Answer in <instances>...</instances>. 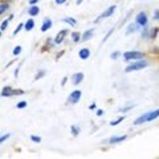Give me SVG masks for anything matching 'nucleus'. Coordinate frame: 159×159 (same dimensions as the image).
<instances>
[{
  "label": "nucleus",
  "instance_id": "obj_19",
  "mask_svg": "<svg viewBox=\"0 0 159 159\" xmlns=\"http://www.w3.org/2000/svg\"><path fill=\"white\" fill-rule=\"evenodd\" d=\"M72 37H73V41L77 43V41H80V37H81V34H80V32H73L72 33Z\"/></svg>",
  "mask_w": 159,
  "mask_h": 159
},
{
  "label": "nucleus",
  "instance_id": "obj_17",
  "mask_svg": "<svg viewBox=\"0 0 159 159\" xmlns=\"http://www.w3.org/2000/svg\"><path fill=\"white\" fill-rule=\"evenodd\" d=\"M62 21H65V23H69L72 27L76 25V20L72 19V17H65V19H62Z\"/></svg>",
  "mask_w": 159,
  "mask_h": 159
},
{
  "label": "nucleus",
  "instance_id": "obj_16",
  "mask_svg": "<svg viewBox=\"0 0 159 159\" xmlns=\"http://www.w3.org/2000/svg\"><path fill=\"white\" fill-rule=\"evenodd\" d=\"M138 24H130V25H129V28H127V31H126V33L129 34V33H131V32H135L137 29H138Z\"/></svg>",
  "mask_w": 159,
  "mask_h": 159
},
{
  "label": "nucleus",
  "instance_id": "obj_34",
  "mask_svg": "<svg viewBox=\"0 0 159 159\" xmlns=\"http://www.w3.org/2000/svg\"><path fill=\"white\" fill-rule=\"evenodd\" d=\"M15 94H24L23 90H15Z\"/></svg>",
  "mask_w": 159,
  "mask_h": 159
},
{
  "label": "nucleus",
  "instance_id": "obj_7",
  "mask_svg": "<svg viewBox=\"0 0 159 159\" xmlns=\"http://www.w3.org/2000/svg\"><path fill=\"white\" fill-rule=\"evenodd\" d=\"M114 11H116V6L109 7L105 12H102V13H101V16H99V19H106V17H109V16H111V15L114 13ZM99 19H97V20H99Z\"/></svg>",
  "mask_w": 159,
  "mask_h": 159
},
{
  "label": "nucleus",
  "instance_id": "obj_24",
  "mask_svg": "<svg viewBox=\"0 0 159 159\" xmlns=\"http://www.w3.org/2000/svg\"><path fill=\"white\" fill-rule=\"evenodd\" d=\"M24 27V24H19V25H17V28L16 29H15V32H13V34H17L19 32H20V29H21Z\"/></svg>",
  "mask_w": 159,
  "mask_h": 159
},
{
  "label": "nucleus",
  "instance_id": "obj_32",
  "mask_svg": "<svg viewBox=\"0 0 159 159\" xmlns=\"http://www.w3.org/2000/svg\"><path fill=\"white\" fill-rule=\"evenodd\" d=\"M154 19H155V20L159 19V9H157V11H155V16H154Z\"/></svg>",
  "mask_w": 159,
  "mask_h": 159
},
{
  "label": "nucleus",
  "instance_id": "obj_4",
  "mask_svg": "<svg viewBox=\"0 0 159 159\" xmlns=\"http://www.w3.org/2000/svg\"><path fill=\"white\" fill-rule=\"evenodd\" d=\"M80 98H81V90H74L69 94V98L68 101L70 103H77L80 101Z\"/></svg>",
  "mask_w": 159,
  "mask_h": 159
},
{
  "label": "nucleus",
  "instance_id": "obj_9",
  "mask_svg": "<svg viewBox=\"0 0 159 159\" xmlns=\"http://www.w3.org/2000/svg\"><path fill=\"white\" fill-rule=\"evenodd\" d=\"M78 56L81 60H86V58H89V56H90V51H89L88 48H82L81 51H80Z\"/></svg>",
  "mask_w": 159,
  "mask_h": 159
},
{
  "label": "nucleus",
  "instance_id": "obj_33",
  "mask_svg": "<svg viewBox=\"0 0 159 159\" xmlns=\"http://www.w3.org/2000/svg\"><path fill=\"white\" fill-rule=\"evenodd\" d=\"M36 3H39V0H29V4H31V6H33V4H36Z\"/></svg>",
  "mask_w": 159,
  "mask_h": 159
},
{
  "label": "nucleus",
  "instance_id": "obj_29",
  "mask_svg": "<svg viewBox=\"0 0 159 159\" xmlns=\"http://www.w3.org/2000/svg\"><path fill=\"white\" fill-rule=\"evenodd\" d=\"M111 33H113V29H111V31H109V32H107V34H106V36H105V39H103V43H105V41H106V40H107L109 37H110V34H111Z\"/></svg>",
  "mask_w": 159,
  "mask_h": 159
},
{
  "label": "nucleus",
  "instance_id": "obj_14",
  "mask_svg": "<svg viewBox=\"0 0 159 159\" xmlns=\"http://www.w3.org/2000/svg\"><path fill=\"white\" fill-rule=\"evenodd\" d=\"M33 27H34V21H33L32 19L27 20V23L24 24V28H25L27 31H32V29H33Z\"/></svg>",
  "mask_w": 159,
  "mask_h": 159
},
{
  "label": "nucleus",
  "instance_id": "obj_3",
  "mask_svg": "<svg viewBox=\"0 0 159 159\" xmlns=\"http://www.w3.org/2000/svg\"><path fill=\"white\" fill-rule=\"evenodd\" d=\"M147 66V62L146 61H135V62H133V64H130L125 70L126 72H134V70H141V69H143V68H146Z\"/></svg>",
  "mask_w": 159,
  "mask_h": 159
},
{
  "label": "nucleus",
  "instance_id": "obj_18",
  "mask_svg": "<svg viewBox=\"0 0 159 159\" xmlns=\"http://www.w3.org/2000/svg\"><path fill=\"white\" fill-rule=\"evenodd\" d=\"M7 9H8V4L7 3H2V4H0V13H2V15H4V12H6Z\"/></svg>",
  "mask_w": 159,
  "mask_h": 159
},
{
  "label": "nucleus",
  "instance_id": "obj_21",
  "mask_svg": "<svg viewBox=\"0 0 159 159\" xmlns=\"http://www.w3.org/2000/svg\"><path fill=\"white\" fill-rule=\"evenodd\" d=\"M122 121H123V117L118 118L117 121H114V122H110V125H111V126H116V125H118V123H119V122H122Z\"/></svg>",
  "mask_w": 159,
  "mask_h": 159
},
{
  "label": "nucleus",
  "instance_id": "obj_35",
  "mask_svg": "<svg viewBox=\"0 0 159 159\" xmlns=\"http://www.w3.org/2000/svg\"><path fill=\"white\" fill-rule=\"evenodd\" d=\"M102 114H103L102 110H97V116H102Z\"/></svg>",
  "mask_w": 159,
  "mask_h": 159
},
{
  "label": "nucleus",
  "instance_id": "obj_5",
  "mask_svg": "<svg viewBox=\"0 0 159 159\" xmlns=\"http://www.w3.org/2000/svg\"><path fill=\"white\" fill-rule=\"evenodd\" d=\"M137 24H138V25H141V27H146L147 25V16H146L145 12L138 13V16H137Z\"/></svg>",
  "mask_w": 159,
  "mask_h": 159
},
{
  "label": "nucleus",
  "instance_id": "obj_23",
  "mask_svg": "<svg viewBox=\"0 0 159 159\" xmlns=\"http://www.w3.org/2000/svg\"><path fill=\"white\" fill-rule=\"evenodd\" d=\"M31 139H32L33 142H37V143L41 142V138H40V137H36V135H32V137H31Z\"/></svg>",
  "mask_w": 159,
  "mask_h": 159
},
{
  "label": "nucleus",
  "instance_id": "obj_12",
  "mask_svg": "<svg viewBox=\"0 0 159 159\" xmlns=\"http://www.w3.org/2000/svg\"><path fill=\"white\" fill-rule=\"evenodd\" d=\"M51 27H52V20H51V19H45V20H44L43 27H41V31L45 32V31H48V29L51 28Z\"/></svg>",
  "mask_w": 159,
  "mask_h": 159
},
{
  "label": "nucleus",
  "instance_id": "obj_20",
  "mask_svg": "<svg viewBox=\"0 0 159 159\" xmlns=\"http://www.w3.org/2000/svg\"><path fill=\"white\" fill-rule=\"evenodd\" d=\"M20 52H21V47H20V45H17L16 48L13 49V54H15V56H17V54H20Z\"/></svg>",
  "mask_w": 159,
  "mask_h": 159
},
{
  "label": "nucleus",
  "instance_id": "obj_25",
  "mask_svg": "<svg viewBox=\"0 0 159 159\" xmlns=\"http://www.w3.org/2000/svg\"><path fill=\"white\" fill-rule=\"evenodd\" d=\"M72 131H73V135H77V134L80 133V129L76 127V126H72Z\"/></svg>",
  "mask_w": 159,
  "mask_h": 159
},
{
  "label": "nucleus",
  "instance_id": "obj_2",
  "mask_svg": "<svg viewBox=\"0 0 159 159\" xmlns=\"http://www.w3.org/2000/svg\"><path fill=\"white\" fill-rule=\"evenodd\" d=\"M145 57V54L142 52H137V51H129V52H125L123 53V58L126 61H133V60H141Z\"/></svg>",
  "mask_w": 159,
  "mask_h": 159
},
{
  "label": "nucleus",
  "instance_id": "obj_6",
  "mask_svg": "<svg viewBox=\"0 0 159 159\" xmlns=\"http://www.w3.org/2000/svg\"><path fill=\"white\" fill-rule=\"evenodd\" d=\"M82 80H84V73H81V72L74 73L72 76V82L74 84V85H78L80 82H82Z\"/></svg>",
  "mask_w": 159,
  "mask_h": 159
},
{
  "label": "nucleus",
  "instance_id": "obj_8",
  "mask_svg": "<svg viewBox=\"0 0 159 159\" xmlns=\"http://www.w3.org/2000/svg\"><path fill=\"white\" fill-rule=\"evenodd\" d=\"M66 33H68V29H62L61 32H58L56 39H54V43H56V44H61L64 41V37L66 36Z\"/></svg>",
  "mask_w": 159,
  "mask_h": 159
},
{
  "label": "nucleus",
  "instance_id": "obj_31",
  "mask_svg": "<svg viewBox=\"0 0 159 159\" xmlns=\"http://www.w3.org/2000/svg\"><path fill=\"white\" fill-rule=\"evenodd\" d=\"M54 2H56V4H64L66 0H54Z\"/></svg>",
  "mask_w": 159,
  "mask_h": 159
},
{
  "label": "nucleus",
  "instance_id": "obj_1",
  "mask_svg": "<svg viewBox=\"0 0 159 159\" xmlns=\"http://www.w3.org/2000/svg\"><path fill=\"white\" fill-rule=\"evenodd\" d=\"M158 117H159V109H157V110H154V111H148L146 114H143V116L138 117L135 121H134V125H142V123H145V122L154 121V119H157Z\"/></svg>",
  "mask_w": 159,
  "mask_h": 159
},
{
  "label": "nucleus",
  "instance_id": "obj_15",
  "mask_svg": "<svg viewBox=\"0 0 159 159\" xmlns=\"http://www.w3.org/2000/svg\"><path fill=\"white\" fill-rule=\"evenodd\" d=\"M126 139V135H122V137H113L110 138V143H119L122 141H125Z\"/></svg>",
  "mask_w": 159,
  "mask_h": 159
},
{
  "label": "nucleus",
  "instance_id": "obj_26",
  "mask_svg": "<svg viewBox=\"0 0 159 159\" xmlns=\"http://www.w3.org/2000/svg\"><path fill=\"white\" fill-rule=\"evenodd\" d=\"M43 76H45V72H44V70H41V72H40V73L37 74V76L34 77V80H40V78H41Z\"/></svg>",
  "mask_w": 159,
  "mask_h": 159
},
{
  "label": "nucleus",
  "instance_id": "obj_27",
  "mask_svg": "<svg viewBox=\"0 0 159 159\" xmlns=\"http://www.w3.org/2000/svg\"><path fill=\"white\" fill-rule=\"evenodd\" d=\"M119 56H121V53H119V52H114V53H111V58H113V60L118 58Z\"/></svg>",
  "mask_w": 159,
  "mask_h": 159
},
{
  "label": "nucleus",
  "instance_id": "obj_36",
  "mask_svg": "<svg viewBox=\"0 0 159 159\" xmlns=\"http://www.w3.org/2000/svg\"><path fill=\"white\" fill-rule=\"evenodd\" d=\"M82 2H84V0H77V4H81Z\"/></svg>",
  "mask_w": 159,
  "mask_h": 159
},
{
  "label": "nucleus",
  "instance_id": "obj_13",
  "mask_svg": "<svg viewBox=\"0 0 159 159\" xmlns=\"http://www.w3.org/2000/svg\"><path fill=\"white\" fill-rule=\"evenodd\" d=\"M93 33H94V28H92V29H89V31H86L85 33L82 34V40L84 41H86V40H89V39H92V36H93Z\"/></svg>",
  "mask_w": 159,
  "mask_h": 159
},
{
  "label": "nucleus",
  "instance_id": "obj_10",
  "mask_svg": "<svg viewBox=\"0 0 159 159\" xmlns=\"http://www.w3.org/2000/svg\"><path fill=\"white\" fill-rule=\"evenodd\" d=\"M12 94H15V92L12 90V88H9V86L3 88V92H2L3 97H9V96H12Z\"/></svg>",
  "mask_w": 159,
  "mask_h": 159
},
{
  "label": "nucleus",
  "instance_id": "obj_22",
  "mask_svg": "<svg viewBox=\"0 0 159 159\" xmlns=\"http://www.w3.org/2000/svg\"><path fill=\"white\" fill-rule=\"evenodd\" d=\"M27 106V101H23V102H19L17 103V109H23Z\"/></svg>",
  "mask_w": 159,
  "mask_h": 159
},
{
  "label": "nucleus",
  "instance_id": "obj_30",
  "mask_svg": "<svg viewBox=\"0 0 159 159\" xmlns=\"http://www.w3.org/2000/svg\"><path fill=\"white\" fill-rule=\"evenodd\" d=\"M7 138H9V134H7V135H3L2 138H0V142L3 143V142H4V141H6V139H7Z\"/></svg>",
  "mask_w": 159,
  "mask_h": 159
},
{
  "label": "nucleus",
  "instance_id": "obj_11",
  "mask_svg": "<svg viewBox=\"0 0 159 159\" xmlns=\"http://www.w3.org/2000/svg\"><path fill=\"white\" fill-rule=\"evenodd\" d=\"M39 12H40V8L37 6H31L29 9H28V13L31 15V16H37Z\"/></svg>",
  "mask_w": 159,
  "mask_h": 159
},
{
  "label": "nucleus",
  "instance_id": "obj_28",
  "mask_svg": "<svg viewBox=\"0 0 159 159\" xmlns=\"http://www.w3.org/2000/svg\"><path fill=\"white\" fill-rule=\"evenodd\" d=\"M7 25H8V20H6V21H3V23H2V31L7 29Z\"/></svg>",
  "mask_w": 159,
  "mask_h": 159
}]
</instances>
